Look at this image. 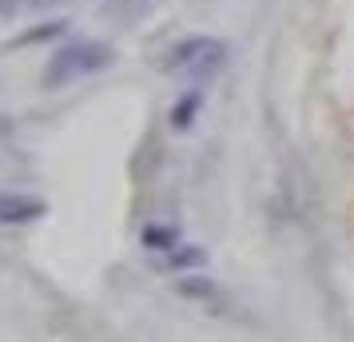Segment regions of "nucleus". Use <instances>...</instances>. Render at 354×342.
Segmentation results:
<instances>
[{"label": "nucleus", "instance_id": "nucleus-1", "mask_svg": "<svg viewBox=\"0 0 354 342\" xmlns=\"http://www.w3.org/2000/svg\"><path fill=\"white\" fill-rule=\"evenodd\" d=\"M112 60H115L112 44H104V40H72V44L52 52V60L44 64V88H64V84L80 80V76L104 72Z\"/></svg>", "mask_w": 354, "mask_h": 342}, {"label": "nucleus", "instance_id": "nucleus-2", "mask_svg": "<svg viewBox=\"0 0 354 342\" xmlns=\"http://www.w3.org/2000/svg\"><path fill=\"white\" fill-rule=\"evenodd\" d=\"M223 60H227V40L195 32V36H187V40H179V44L167 48L163 68H167V72H195V76H211L215 68H223Z\"/></svg>", "mask_w": 354, "mask_h": 342}, {"label": "nucleus", "instance_id": "nucleus-3", "mask_svg": "<svg viewBox=\"0 0 354 342\" xmlns=\"http://www.w3.org/2000/svg\"><path fill=\"white\" fill-rule=\"evenodd\" d=\"M48 203L32 196H20V191H0V223H36L44 219Z\"/></svg>", "mask_w": 354, "mask_h": 342}, {"label": "nucleus", "instance_id": "nucleus-4", "mask_svg": "<svg viewBox=\"0 0 354 342\" xmlns=\"http://www.w3.org/2000/svg\"><path fill=\"white\" fill-rule=\"evenodd\" d=\"M140 243H144L147 251H160V255H167V251L183 247V231H179V223H147L144 235H140Z\"/></svg>", "mask_w": 354, "mask_h": 342}, {"label": "nucleus", "instance_id": "nucleus-5", "mask_svg": "<svg viewBox=\"0 0 354 342\" xmlns=\"http://www.w3.org/2000/svg\"><path fill=\"white\" fill-rule=\"evenodd\" d=\"M199 108H203V92H199V88L183 92V96H179L176 104H171V128H176V131H187V128L195 124Z\"/></svg>", "mask_w": 354, "mask_h": 342}, {"label": "nucleus", "instance_id": "nucleus-6", "mask_svg": "<svg viewBox=\"0 0 354 342\" xmlns=\"http://www.w3.org/2000/svg\"><path fill=\"white\" fill-rule=\"evenodd\" d=\"M207 263V251L203 247H176V251H167L163 255V271H199Z\"/></svg>", "mask_w": 354, "mask_h": 342}, {"label": "nucleus", "instance_id": "nucleus-7", "mask_svg": "<svg viewBox=\"0 0 354 342\" xmlns=\"http://www.w3.org/2000/svg\"><path fill=\"white\" fill-rule=\"evenodd\" d=\"M179 294H192V298H207V303H219L223 298V291L211 283V278H199V275H187L179 278Z\"/></svg>", "mask_w": 354, "mask_h": 342}, {"label": "nucleus", "instance_id": "nucleus-8", "mask_svg": "<svg viewBox=\"0 0 354 342\" xmlns=\"http://www.w3.org/2000/svg\"><path fill=\"white\" fill-rule=\"evenodd\" d=\"M68 24L64 20H52V24H40L32 32H20L17 40H8V48H20V44H40V40H52V36H64Z\"/></svg>", "mask_w": 354, "mask_h": 342}, {"label": "nucleus", "instance_id": "nucleus-9", "mask_svg": "<svg viewBox=\"0 0 354 342\" xmlns=\"http://www.w3.org/2000/svg\"><path fill=\"white\" fill-rule=\"evenodd\" d=\"M12 8V0H0V12H8Z\"/></svg>", "mask_w": 354, "mask_h": 342}]
</instances>
